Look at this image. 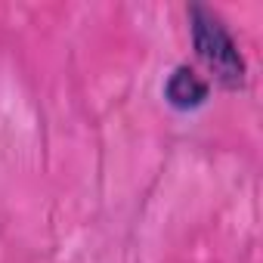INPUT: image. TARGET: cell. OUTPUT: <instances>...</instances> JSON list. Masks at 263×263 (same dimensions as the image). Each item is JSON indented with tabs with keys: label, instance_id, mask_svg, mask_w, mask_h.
<instances>
[{
	"label": "cell",
	"instance_id": "1",
	"mask_svg": "<svg viewBox=\"0 0 263 263\" xmlns=\"http://www.w3.org/2000/svg\"><path fill=\"white\" fill-rule=\"evenodd\" d=\"M189 28H192L195 53L208 65L214 81L226 90H241L248 81V65H245V56L238 53V44L226 31L223 19L214 10L192 4L189 7Z\"/></svg>",
	"mask_w": 263,
	"mask_h": 263
},
{
	"label": "cell",
	"instance_id": "2",
	"mask_svg": "<svg viewBox=\"0 0 263 263\" xmlns=\"http://www.w3.org/2000/svg\"><path fill=\"white\" fill-rule=\"evenodd\" d=\"M208 96H211V84L189 65H177L164 81V99L180 111L201 108L208 102Z\"/></svg>",
	"mask_w": 263,
	"mask_h": 263
}]
</instances>
